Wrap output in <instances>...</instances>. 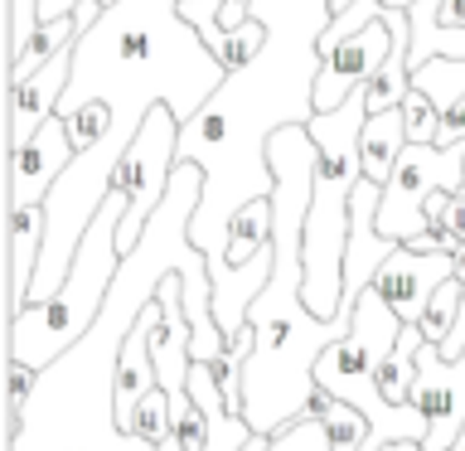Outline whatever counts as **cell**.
<instances>
[{"label":"cell","mask_w":465,"mask_h":451,"mask_svg":"<svg viewBox=\"0 0 465 451\" xmlns=\"http://www.w3.org/2000/svg\"><path fill=\"white\" fill-rule=\"evenodd\" d=\"M363 122H369V102L354 93L344 107L315 112V122L305 126L320 145L315 165V189H311V214H305V306L320 320L340 316L344 301V247H349V214H354V189L363 185Z\"/></svg>","instance_id":"cell-4"},{"label":"cell","mask_w":465,"mask_h":451,"mask_svg":"<svg viewBox=\"0 0 465 451\" xmlns=\"http://www.w3.org/2000/svg\"><path fill=\"white\" fill-rule=\"evenodd\" d=\"M460 301H465V282H456V276L427 301V311H421V320H417L421 335H427V345L450 340V330H456V320H460Z\"/></svg>","instance_id":"cell-17"},{"label":"cell","mask_w":465,"mask_h":451,"mask_svg":"<svg viewBox=\"0 0 465 451\" xmlns=\"http://www.w3.org/2000/svg\"><path fill=\"white\" fill-rule=\"evenodd\" d=\"M436 349H441V359H450V364L465 355V301H460V320H456V330H450V340L436 345Z\"/></svg>","instance_id":"cell-22"},{"label":"cell","mask_w":465,"mask_h":451,"mask_svg":"<svg viewBox=\"0 0 465 451\" xmlns=\"http://www.w3.org/2000/svg\"><path fill=\"white\" fill-rule=\"evenodd\" d=\"M83 0H39V25H49V20H64V15H73Z\"/></svg>","instance_id":"cell-24"},{"label":"cell","mask_w":465,"mask_h":451,"mask_svg":"<svg viewBox=\"0 0 465 451\" xmlns=\"http://www.w3.org/2000/svg\"><path fill=\"white\" fill-rule=\"evenodd\" d=\"M68 73H73V49H64L54 64H44L35 78H25L20 87H5V160L20 151L25 141H35V131L58 116V102L68 93Z\"/></svg>","instance_id":"cell-12"},{"label":"cell","mask_w":465,"mask_h":451,"mask_svg":"<svg viewBox=\"0 0 465 451\" xmlns=\"http://www.w3.org/2000/svg\"><path fill=\"white\" fill-rule=\"evenodd\" d=\"M223 78L228 68L180 15V0H116L73 44V73L58 116H73L87 102H107L116 116L112 141L131 151L155 107H170L180 126H189Z\"/></svg>","instance_id":"cell-3"},{"label":"cell","mask_w":465,"mask_h":451,"mask_svg":"<svg viewBox=\"0 0 465 451\" xmlns=\"http://www.w3.org/2000/svg\"><path fill=\"white\" fill-rule=\"evenodd\" d=\"M450 276H456V262L450 253H412V247H398L373 276V291L392 306V316L402 326H417L427 301L441 291Z\"/></svg>","instance_id":"cell-11"},{"label":"cell","mask_w":465,"mask_h":451,"mask_svg":"<svg viewBox=\"0 0 465 451\" xmlns=\"http://www.w3.org/2000/svg\"><path fill=\"white\" fill-rule=\"evenodd\" d=\"M450 262H456V282H465V243L456 247V253H450Z\"/></svg>","instance_id":"cell-26"},{"label":"cell","mask_w":465,"mask_h":451,"mask_svg":"<svg viewBox=\"0 0 465 451\" xmlns=\"http://www.w3.org/2000/svg\"><path fill=\"white\" fill-rule=\"evenodd\" d=\"M450 451H465V432H460V436H456V446H450Z\"/></svg>","instance_id":"cell-29"},{"label":"cell","mask_w":465,"mask_h":451,"mask_svg":"<svg viewBox=\"0 0 465 451\" xmlns=\"http://www.w3.org/2000/svg\"><path fill=\"white\" fill-rule=\"evenodd\" d=\"M97 20H102V0H83V5L73 10V15H64V20L39 25V29H35V39H29L25 49L10 58V83H5V87H20L25 78H35L44 64H54V58L64 54V49H73V44H78Z\"/></svg>","instance_id":"cell-13"},{"label":"cell","mask_w":465,"mask_h":451,"mask_svg":"<svg viewBox=\"0 0 465 451\" xmlns=\"http://www.w3.org/2000/svg\"><path fill=\"white\" fill-rule=\"evenodd\" d=\"M122 218H126V189L116 185L107 195V204H102V214L93 218V228H87V238L78 247V262H73L68 282L58 286V296L39 301V306H25V311L10 320L5 359L29 364V369H49L58 355H68V349L97 326L102 306H107V291L116 282V272H122V243H116Z\"/></svg>","instance_id":"cell-5"},{"label":"cell","mask_w":465,"mask_h":451,"mask_svg":"<svg viewBox=\"0 0 465 451\" xmlns=\"http://www.w3.org/2000/svg\"><path fill=\"white\" fill-rule=\"evenodd\" d=\"M252 20L267 25V49L228 73L209 107L180 131V165L203 170V204L189 238L209 262H223L232 218L276 195L272 136L315 122L320 35L334 10L330 0H252Z\"/></svg>","instance_id":"cell-1"},{"label":"cell","mask_w":465,"mask_h":451,"mask_svg":"<svg viewBox=\"0 0 465 451\" xmlns=\"http://www.w3.org/2000/svg\"><path fill=\"white\" fill-rule=\"evenodd\" d=\"M402 116H407V141H421V145H436V136H441V107L421 93V87H412L402 102Z\"/></svg>","instance_id":"cell-20"},{"label":"cell","mask_w":465,"mask_h":451,"mask_svg":"<svg viewBox=\"0 0 465 451\" xmlns=\"http://www.w3.org/2000/svg\"><path fill=\"white\" fill-rule=\"evenodd\" d=\"M272 228H276L272 199L247 204V209L232 218V228H228V253H223V262H228V267H242V262H252L257 253H267V247H272Z\"/></svg>","instance_id":"cell-15"},{"label":"cell","mask_w":465,"mask_h":451,"mask_svg":"<svg viewBox=\"0 0 465 451\" xmlns=\"http://www.w3.org/2000/svg\"><path fill=\"white\" fill-rule=\"evenodd\" d=\"M388 451H427V446H421V442H392Z\"/></svg>","instance_id":"cell-27"},{"label":"cell","mask_w":465,"mask_h":451,"mask_svg":"<svg viewBox=\"0 0 465 451\" xmlns=\"http://www.w3.org/2000/svg\"><path fill=\"white\" fill-rule=\"evenodd\" d=\"M272 451H334V446H330L325 422H320L315 413H305V417L291 422L286 432H276V436H272Z\"/></svg>","instance_id":"cell-21"},{"label":"cell","mask_w":465,"mask_h":451,"mask_svg":"<svg viewBox=\"0 0 465 451\" xmlns=\"http://www.w3.org/2000/svg\"><path fill=\"white\" fill-rule=\"evenodd\" d=\"M68 122V141L78 145V151H87V145H97V141H107L112 136V107L107 102H87V107H78L73 116H64Z\"/></svg>","instance_id":"cell-19"},{"label":"cell","mask_w":465,"mask_h":451,"mask_svg":"<svg viewBox=\"0 0 465 451\" xmlns=\"http://www.w3.org/2000/svg\"><path fill=\"white\" fill-rule=\"evenodd\" d=\"M388 54H392V25H388V10H383V20H373L369 29H359L354 39H344L330 58H320L315 112H334L354 93H363V87L373 83V73L388 64Z\"/></svg>","instance_id":"cell-10"},{"label":"cell","mask_w":465,"mask_h":451,"mask_svg":"<svg viewBox=\"0 0 465 451\" xmlns=\"http://www.w3.org/2000/svg\"><path fill=\"white\" fill-rule=\"evenodd\" d=\"M180 131H184L180 116H174L170 107H155L151 116H145L141 136L131 141L122 170H116V185L126 189V218H122V233H116L122 257L141 243L151 214L160 209V199L170 195V175H174V165H180Z\"/></svg>","instance_id":"cell-7"},{"label":"cell","mask_w":465,"mask_h":451,"mask_svg":"<svg viewBox=\"0 0 465 451\" xmlns=\"http://www.w3.org/2000/svg\"><path fill=\"white\" fill-rule=\"evenodd\" d=\"M73 155H78V145L68 141L64 116L44 122L35 131V141H25L20 151L5 160V170H10V180H5V218L15 209H35V204L49 199V189L58 185V175L73 165Z\"/></svg>","instance_id":"cell-9"},{"label":"cell","mask_w":465,"mask_h":451,"mask_svg":"<svg viewBox=\"0 0 465 451\" xmlns=\"http://www.w3.org/2000/svg\"><path fill=\"white\" fill-rule=\"evenodd\" d=\"M412 87H421L436 107H450V102H460L465 97V58H436V64L427 68H417L412 73Z\"/></svg>","instance_id":"cell-16"},{"label":"cell","mask_w":465,"mask_h":451,"mask_svg":"<svg viewBox=\"0 0 465 451\" xmlns=\"http://www.w3.org/2000/svg\"><path fill=\"white\" fill-rule=\"evenodd\" d=\"M242 451H272V436H257V432H252V436H247V446H242Z\"/></svg>","instance_id":"cell-25"},{"label":"cell","mask_w":465,"mask_h":451,"mask_svg":"<svg viewBox=\"0 0 465 451\" xmlns=\"http://www.w3.org/2000/svg\"><path fill=\"white\" fill-rule=\"evenodd\" d=\"M272 175H276V228H272V282L247 311L252 330V359L242 364V417L257 436L286 432L296 417H305L315 393V364L330 345H340L354 330V316L340 311L334 320H320L305 306V214H311V189L320 145L305 126L276 131L267 145Z\"/></svg>","instance_id":"cell-2"},{"label":"cell","mask_w":465,"mask_h":451,"mask_svg":"<svg viewBox=\"0 0 465 451\" xmlns=\"http://www.w3.org/2000/svg\"><path fill=\"white\" fill-rule=\"evenodd\" d=\"M131 436H141V442H151V446H160V442H170V436H174V407H170V393L165 388H155L151 398L136 407Z\"/></svg>","instance_id":"cell-18"},{"label":"cell","mask_w":465,"mask_h":451,"mask_svg":"<svg viewBox=\"0 0 465 451\" xmlns=\"http://www.w3.org/2000/svg\"><path fill=\"white\" fill-rule=\"evenodd\" d=\"M412 403L427 413V451H450L465 432V355L450 364L436 345L417 349V384Z\"/></svg>","instance_id":"cell-8"},{"label":"cell","mask_w":465,"mask_h":451,"mask_svg":"<svg viewBox=\"0 0 465 451\" xmlns=\"http://www.w3.org/2000/svg\"><path fill=\"white\" fill-rule=\"evenodd\" d=\"M436 25H441V29H465V0H441Z\"/></svg>","instance_id":"cell-23"},{"label":"cell","mask_w":465,"mask_h":451,"mask_svg":"<svg viewBox=\"0 0 465 451\" xmlns=\"http://www.w3.org/2000/svg\"><path fill=\"white\" fill-rule=\"evenodd\" d=\"M359 151H363V180L388 185L398 155L407 151V116H402V107L369 116V122H363V136H359Z\"/></svg>","instance_id":"cell-14"},{"label":"cell","mask_w":465,"mask_h":451,"mask_svg":"<svg viewBox=\"0 0 465 451\" xmlns=\"http://www.w3.org/2000/svg\"><path fill=\"white\" fill-rule=\"evenodd\" d=\"M460 195L465 189V141L456 145H421L407 141V151L398 155L383 204H378V233L388 243H412L417 233H427V199L431 195Z\"/></svg>","instance_id":"cell-6"},{"label":"cell","mask_w":465,"mask_h":451,"mask_svg":"<svg viewBox=\"0 0 465 451\" xmlns=\"http://www.w3.org/2000/svg\"><path fill=\"white\" fill-rule=\"evenodd\" d=\"M349 5H354V0H330V10H334V15H344Z\"/></svg>","instance_id":"cell-28"}]
</instances>
